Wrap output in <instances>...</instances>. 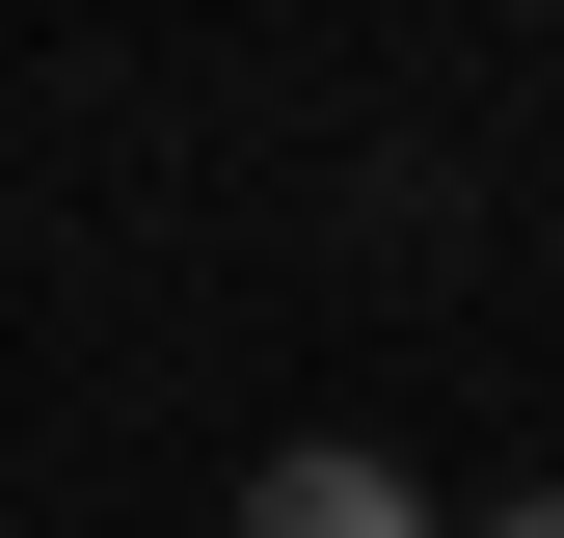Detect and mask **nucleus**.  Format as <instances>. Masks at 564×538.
Segmentation results:
<instances>
[{
	"label": "nucleus",
	"mask_w": 564,
	"mask_h": 538,
	"mask_svg": "<svg viewBox=\"0 0 564 538\" xmlns=\"http://www.w3.org/2000/svg\"><path fill=\"white\" fill-rule=\"evenodd\" d=\"M242 538H431V485L349 458V431H296V458H242Z\"/></svg>",
	"instance_id": "1"
},
{
	"label": "nucleus",
	"mask_w": 564,
	"mask_h": 538,
	"mask_svg": "<svg viewBox=\"0 0 564 538\" xmlns=\"http://www.w3.org/2000/svg\"><path fill=\"white\" fill-rule=\"evenodd\" d=\"M484 538H564V485H538V512H484Z\"/></svg>",
	"instance_id": "2"
}]
</instances>
